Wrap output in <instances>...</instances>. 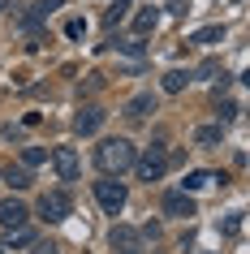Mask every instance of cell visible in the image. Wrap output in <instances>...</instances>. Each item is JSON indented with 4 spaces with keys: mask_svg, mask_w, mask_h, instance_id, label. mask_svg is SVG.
<instances>
[{
    "mask_svg": "<svg viewBox=\"0 0 250 254\" xmlns=\"http://www.w3.org/2000/svg\"><path fill=\"white\" fill-rule=\"evenodd\" d=\"M134 168H138V181H160V177L168 173V151H164V142L147 147L143 155H134Z\"/></svg>",
    "mask_w": 250,
    "mask_h": 254,
    "instance_id": "3957f363",
    "label": "cell"
},
{
    "mask_svg": "<svg viewBox=\"0 0 250 254\" xmlns=\"http://www.w3.org/2000/svg\"><path fill=\"white\" fill-rule=\"evenodd\" d=\"M61 4H65V0H39V4H35V13H39L43 22H48V13H56Z\"/></svg>",
    "mask_w": 250,
    "mask_h": 254,
    "instance_id": "ffe728a7",
    "label": "cell"
},
{
    "mask_svg": "<svg viewBox=\"0 0 250 254\" xmlns=\"http://www.w3.org/2000/svg\"><path fill=\"white\" fill-rule=\"evenodd\" d=\"M4 9H9V0H0V13H4Z\"/></svg>",
    "mask_w": 250,
    "mask_h": 254,
    "instance_id": "cb8c5ba5",
    "label": "cell"
},
{
    "mask_svg": "<svg viewBox=\"0 0 250 254\" xmlns=\"http://www.w3.org/2000/svg\"><path fill=\"white\" fill-rule=\"evenodd\" d=\"M104 108H95V104H86V108H78V117H74V134H95V129H99V125H104Z\"/></svg>",
    "mask_w": 250,
    "mask_h": 254,
    "instance_id": "ba28073f",
    "label": "cell"
},
{
    "mask_svg": "<svg viewBox=\"0 0 250 254\" xmlns=\"http://www.w3.org/2000/svg\"><path fill=\"white\" fill-rule=\"evenodd\" d=\"M151 112H156V95H134L130 104H125V117L130 121H147Z\"/></svg>",
    "mask_w": 250,
    "mask_h": 254,
    "instance_id": "8fae6325",
    "label": "cell"
},
{
    "mask_svg": "<svg viewBox=\"0 0 250 254\" xmlns=\"http://www.w3.org/2000/svg\"><path fill=\"white\" fill-rule=\"evenodd\" d=\"M0 177H4L13 190H26V186H30V173H26V168H17V164H13V168H4Z\"/></svg>",
    "mask_w": 250,
    "mask_h": 254,
    "instance_id": "e0dca14e",
    "label": "cell"
},
{
    "mask_svg": "<svg viewBox=\"0 0 250 254\" xmlns=\"http://www.w3.org/2000/svg\"><path fill=\"white\" fill-rule=\"evenodd\" d=\"M43 160H48V151H43V147H26V151H22V164H26V168H35V164H43Z\"/></svg>",
    "mask_w": 250,
    "mask_h": 254,
    "instance_id": "ac0fdd59",
    "label": "cell"
},
{
    "mask_svg": "<svg viewBox=\"0 0 250 254\" xmlns=\"http://www.w3.org/2000/svg\"><path fill=\"white\" fill-rule=\"evenodd\" d=\"M164 215H172V220H190V215H198L194 194H185V190H172V194H164Z\"/></svg>",
    "mask_w": 250,
    "mask_h": 254,
    "instance_id": "52a82bcc",
    "label": "cell"
},
{
    "mask_svg": "<svg viewBox=\"0 0 250 254\" xmlns=\"http://www.w3.org/2000/svg\"><path fill=\"white\" fill-rule=\"evenodd\" d=\"M134 142L130 138H104L99 147H95V160H99V168H104L108 177H121V173H130L134 168Z\"/></svg>",
    "mask_w": 250,
    "mask_h": 254,
    "instance_id": "6da1fadb",
    "label": "cell"
},
{
    "mask_svg": "<svg viewBox=\"0 0 250 254\" xmlns=\"http://www.w3.org/2000/svg\"><path fill=\"white\" fill-rule=\"evenodd\" d=\"M4 250H22V246H35V228L30 224H17V228H4Z\"/></svg>",
    "mask_w": 250,
    "mask_h": 254,
    "instance_id": "30bf717a",
    "label": "cell"
},
{
    "mask_svg": "<svg viewBox=\"0 0 250 254\" xmlns=\"http://www.w3.org/2000/svg\"><path fill=\"white\" fill-rule=\"evenodd\" d=\"M211 181H224V177L207 173V168H198V173H190V177H185V181H181V190H185V194H194V190H207Z\"/></svg>",
    "mask_w": 250,
    "mask_h": 254,
    "instance_id": "9a60e30c",
    "label": "cell"
},
{
    "mask_svg": "<svg viewBox=\"0 0 250 254\" xmlns=\"http://www.w3.org/2000/svg\"><path fill=\"white\" fill-rule=\"evenodd\" d=\"M0 254H4V246H0Z\"/></svg>",
    "mask_w": 250,
    "mask_h": 254,
    "instance_id": "d4e9b609",
    "label": "cell"
},
{
    "mask_svg": "<svg viewBox=\"0 0 250 254\" xmlns=\"http://www.w3.org/2000/svg\"><path fill=\"white\" fill-rule=\"evenodd\" d=\"M220 233H224V237H237V233H242V211H233V215H229V220L220 224Z\"/></svg>",
    "mask_w": 250,
    "mask_h": 254,
    "instance_id": "d6986e66",
    "label": "cell"
},
{
    "mask_svg": "<svg viewBox=\"0 0 250 254\" xmlns=\"http://www.w3.org/2000/svg\"><path fill=\"white\" fill-rule=\"evenodd\" d=\"M216 112H220V125H224V121L237 117V104H233V99H224V104H216Z\"/></svg>",
    "mask_w": 250,
    "mask_h": 254,
    "instance_id": "44dd1931",
    "label": "cell"
},
{
    "mask_svg": "<svg viewBox=\"0 0 250 254\" xmlns=\"http://www.w3.org/2000/svg\"><path fill=\"white\" fill-rule=\"evenodd\" d=\"M108 241H112V250H117V254H138V250H143V233L130 228V224H112Z\"/></svg>",
    "mask_w": 250,
    "mask_h": 254,
    "instance_id": "5b68a950",
    "label": "cell"
},
{
    "mask_svg": "<svg viewBox=\"0 0 250 254\" xmlns=\"http://www.w3.org/2000/svg\"><path fill=\"white\" fill-rule=\"evenodd\" d=\"M82 30H86V22H82V17H74V22L65 26V35H69V39H82Z\"/></svg>",
    "mask_w": 250,
    "mask_h": 254,
    "instance_id": "7402d4cb",
    "label": "cell"
},
{
    "mask_svg": "<svg viewBox=\"0 0 250 254\" xmlns=\"http://www.w3.org/2000/svg\"><path fill=\"white\" fill-rule=\"evenodd\" d=\"M224 39V26L220 22H216V26H203V30H194V35H190V43H194V48H211V43H220Z\"/></svg>",
    "mask_w": 250,
    "mask_h": 254,
    "instance_id": "2e32d148",
    "label": "cell"
},
{
    "mask_svg": "<svg viewBox=\"0 0 250 254\" xmlns=\"http://www.w3.org/2000/svg\"><path fill=\"white\" fill-rule=\"evenodd\" d=\"M190 78H194L190 69H168L160 86H164V95H181V91H185V82H190Z\"/></svg>",
    "mask_w": 250,
    "mask_h": 254,
    "instance_id": "4fadbf2b",
    "label": "cell"
},
{
    "mask_svg": "<svg viewBox=\"0 0 250 254\" xmlns=\"http://www.w3.org/2000/svg\"><path fill=\"white\" fill-rule=\"evenodd\" d=\"M224 142V125L216 121V125H198L194 129V147H220Z\"/></svg>",
    "mask_w": 250,
    "mask_h": 254,
    "instance_id": "7c38bea8",
    "label": "cell"
},
{
    "mask_svg": "<svg viewBox=\"0 0 250 254\" xmlns=\"http://www.w3.org/2000/svg\"><path fill=\"white\" fill-rule=\"evenodd\" d=\"M52 168H56L61 181H78V177H82L78 151H74V147H56V151H52Z\"/></svg>",
    "mask_w": 250,
    "mask_h": 254,
    "instance_id": "8992f818",
    "label": "cell"
},
{
    "mask_svg": "<svg viewBox=\"0 0 250 254\" xmlns=\"http://www.w3.org/2000/svg\"><path fill=\"white\" fill-rule=\"evenodd\" d=\"M26 220H30V211L22 198H0V228H17Z\"/></svg>",
    "mask_w": 250,
    "mask_h": 254,
    "instance_id": "9c48e42d",
    "label": "cell"
},
{
    "mask_svg": "<svg viewBox=\"0 0 250 254\" xmlns=\"http://www.w3.org/2000/svg\"><path fill=\"white\" fill-rule=\"evenodd\" d=\"M156 22H160V9H156V4H147L143 13L134 17V35H138V39H143V35H151V30H156Z\"/></svg>",
    "mask_w": 250,
    "mask_h": 254,
    "instance_id": "5bb4252c",
    "label": "cell"
},
{
    "mask_svg": "<svg viewBox=\"0 0 250 254\" xmlns=\"http://www.w3.org/2000/svg\"><path fill=\"white\" fill-rule=\"evenodd\" d=\"M69 211H74L69 190H48V194L39 198V215L48 220V224H61V220H69Z\"/></svg>",
    "mask_w": 250,
    "mask_h": 254,
    "instance_id": "277c9868",
    "label": "cell"
},
{
    "mask_svg": "<svg viewBox=\"0 0 250 254\" xmlns=\"http://www.w3.org/2000/svg\"><path fill=\"white\" fill-rule=\"evenodd\" d=\"M125 198H130L125 181H117V177H104V181H95V202H99L108 215H121V211H125Z\"/></svg>",
    "mask_w": 250,
    "mask_h": 254,
    "instance_id": "7a4b0ae2",
    "label": "cell"
},
{
    "mask_svg": "<svg viewBox=\"0 0 250 254\" xmlns=\"http://www.w3.org/2000/svg\"><path fill=\"white\" fill-rule=\"evenodd\" d=\"M30 254H61V246H56V241H35Z\"/></svg>",
    "mask_w": 250,
    "mask_h": 254,
    "instance_id": "603a6c76",
    "label": "cell"
}]
</instances>
